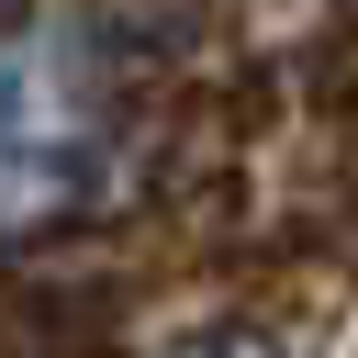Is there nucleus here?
I'll list each match as a JSON object with an SVG mask.
<instances>
[{
    "label": "nucleus",
    "mask_w": 358,
    "mask_h": 358,
    "mask_svg": "<svg viewBox=\"0 0 358 358\" xmlns=\"http://www.w3.org/2000/svg\"><path fill=\"white\" fill-rule=\"evenodd\" d=\"M190 358H268V347H235V336H224V347H190Z\"/></svg>",
    "instance_id": "f03ea898"
},
{
    "label": "nucleus",
    "mask_w": 358,
    "mask_h": 358,
    "mask_svg": "<svg viewBox=\"0 0 358 358\" xmlns=\"http://www.w3.org/2000/svg\"><path fill=\"white\" fill-rule=\"evenodd\" d=\"M123 168V101L78 22L11 11L0 22V246L78 224Z\"/></svg>",
    "instance_id": "f257e3e1"
}]
</instances>
